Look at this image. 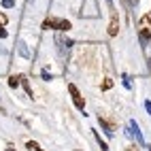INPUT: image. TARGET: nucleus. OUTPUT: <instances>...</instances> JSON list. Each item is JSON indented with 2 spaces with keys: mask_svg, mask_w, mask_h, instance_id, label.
I'll list each match as a JSON object with an SVG mask.
<instances>
[{
  "mask_svg": "<svg viewBox=\"0 0 151 151\" xmlns=\"http://www.w3.org/2000/svg\"><path fill=\"white\" fill-rule=\"evenodd\" d=\"M43 28H45V30H49V28H55V30H70V22H68V19H55V17H49V19H45Z\"/></svg>",
  "mask_w": 151,
  "mask_h": 151,
  "instance_id": "obj_1",
  "label": "nucleus"
},
{
  "mask_svg": "<svg viewBox=\"0 0 151 151\" xmlns=\"http://www.w3.org/2000/svg\"><path fill=\"white\" fill-rule=\"evenodd\" d=\"M68 89H70V94H73V98H75V104H77L79 109H83V106H85V102H83L81 94H79V89H77L75 85H68Z\"/></svg>",
  "mask_w": 151,
  "mask_h": 151,
  "instance_id": "obj_2",
  "label": "nucleus"
},
{
  "mask_svg": "<svg viewBox=\"0 0 151 151\" xmlns=\"http://www.w3.org/2000/svg\"><path fill=\"white\" fill-rule=\"evenodd\" d=\"M117 30H119V24H117V19L113 17V19H111V26H109V34H111V36H115V34H117Z\"/></svg>",
  "mask_w": 151,
  "mask_h": 151,
  "instance_id": "obj_3",
  "label": "nucleus"
},
{
  "mask_svg": "<svg viewBox=\"0 0 151 151\" xmlns=\"http://www.w3.org/2000/svg\"><path fill=\"white\" fill-rule=\"evenodd\" d=\"M149 36H151V34H149V30H147V28L140 30V38H143V41H149Z\"/></svg>",
  "mask_w": 151,
  "mask_h": 151,
  "instance_id": "obj_4",
  "label": "nucleus"
},
{
  "mask_svg": "<svg viewBox=\"0 0 151 151\" xmlns=\"http://www.w3.org/2000/svg\"><path fill=\"white\" fill-rule=\"evenodd\" d=\"M28 149H30V151H43V149L38 147L36 143H32V140H30V143H28Z\"/></svg>",
  "mask_w": 151,
  "mask_h": 151,
  "instance_id": "obj_5",
  "label": "nucleus"
},
{
  "mask_svg": "<svg viewBox=\"0 0 151 151\" xmlns=\"http://www.w3.org/2000/svg\"><path fill=\"white\" fill-rule=\"evenodd\" d=\"M17 83H19L17 77H11V79H9V85H11V87H17Z\"/></svg>",
  "mask_w": 151,
  "mask_h": 151,
  "instance_id": "obj_6",
  "label": "nucleus"
},
{
  "mask_svg": "<svg viewBox=\"0 0 151 151\" xmlns=\"http://www.w3.org/2000/svg\"><path fill=\"white\" fill-rule=\"evenodd\" d=\"M4 24H6V15L0 13V26H4Z\"/></svg>",
  "mask_w": 151,
  "mask_h": 151,
  "instance_id": "obj_7",
  "label": "nucleus"
},
{
  "mask_svg": "<svg viewBox=\"0 0 151 151\" xmlns=\"http://www.w3.org/2000/svg\"><path fill=\"white\" fill-rule=\"evenodd\" d=\"M145 22H147V24H151V15H145Z\"/></svg>",
  "mask_w": 151,
  "mask_h": 151,
  "instance_id": "obj_8",
  "label": "nucleus"
},
{
  "mask_svg": "<svg viewBox=\"0 0 151 151\" xmlns=\"http://www.w3.org/2000/svg\"><path fill=\"white\" fill-rule=\"evenodd\" d=\"M149 68H151V60H149Z\"/></svg>",
  "mask_w": 151,
  "mask_h": 151,
  "instance_id": "obj_9",
  "label": "nucleus"
},
{
  "mask_svg": "<svg viewBox=\"0 0 151 151\" xmlns=\"http://www.w3.org/2000/svg\"><path fill=\"white\" fill-rule=\"evenodd\" d=\"M128 151H136V149H128Z\"/></svg>",
  "mask_w": 151,
  "mask_h": 151,
  "instance_id": "obj_10",
  "label": "nucleus"
},
{
  "mask_svg": "<svg viewBox=\"0 0 151 151\" xmlns=\"http://www.w3.org/2000/svg\"><path fill=\"white\" fill-rule=\"evenodd\" d=\"M6 151H13V149H6Z\"/></svg>",
  "mask_w": 151,
  "mask_h": 151,
  "instance_id": "obj_11",
  "label": "nucleus"
}]
</instances>
